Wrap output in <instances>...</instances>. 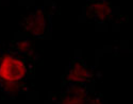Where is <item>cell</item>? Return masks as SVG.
<instances>
[{
    "label": "cell",
    "mask_w": 133,
    "mask_h": 104,
    "mask_svg": "<svg viewBox=\"0 0 133 104\" xmlns=\"http://www.w3.org/2000/svg\"><path fill=\"white\" fill-rule=\"evenodd\" d=\"M27 72L25 64L15 56L5 54L0 61V80L20 81Z\"/></svg>",
    "instance_id": "1"
},
{
    "label": "cell",
    "mask_w": 133,
    "mask_h": 104,
    "mask_svg": "<svg viewBox=\"0 0 133 104\" xmlns=\"http://www.w3.org/2000/svg\"><path fill=\"white\" fill-rule=\"evenodd\" d=\"M23 27L25 31L29 32L34 36H41L46 31L47 20L44 14V11L37 9L35 12L29 14L23 21Z\"/></svg>",
    "instance_id": "2"
},
{
    "label": "cell",
    "mask_w": 133,
    "mask_h": 104,
    "mask_svg": "<svg viewBox=\"0 0 133 104\" xmlns=\"http://www.w3.org/2000/svg\"><path fill=\"white\" fill-rule=\"evenodd\" d=\"M86 16L91 19H98L100 21L105 20L112 13L109 2L101 1V2H94L91 3L86 8Z\"/></svg>",
    "instance_id": "3"
},
{
    "label": "cell",
    "mask_w": 133,
    "mask_h": 104,
    "mask_svg": "<svg viewBox=\"0 0 133 104\" xmlns=\"http://www.w3.org/2000/svg\"><path fill=\"white\" fill-rule=\"evenodd\" d=\"M93 78V72L80 63H75L66 75V80L75 83H84Z\"/></svg>",
    "instance_id": "4"
},
{
    "label": "cell",
    "mask_w": 133,
    "mask_h": 104,
    "mask_svg": "<svg viewBox=\"0 0 133 104\" xmlns=\"http://www.w3.org/2000/svg\"><path fill=\"white\" fill-rule=\"evenodd\" d=\"M85 99H86L85 88L74 85L69 87L61 104H82Z\"/></svg>",
    "instance_id": "5"
},
{
    "label": "cell",
    "mask_w": 133,
    "mask_h": 104,
    "mask_svg": "<svg viewBox=\"0 0 133 104\" xmlns=\"http://www.w3.org/2000/svg\"><path fill=\"white\" fill-rule=\"evenodd\" d=\"M0 86L2 87V89L6 92V94L11 96H16L20 88L21 84L20 81H6V80H0Z\"/></svg>",
    "instance_id": "6"
},
{
    "label": "cell",
    "mask_w": 133,
    "mask_h": 104,
    "mask_svg": "<svg viewBox=\"0 0 133 104\" xmlns=\"http://www.w3.org/2000/svg\"><path fill=\"white\" fill-rule=\"evenodd\" d=\"M17 46V48L21 51V52H24V53H28L30 52L31 50V43L29 40H23V41H18L16 44Z\"/></svg>",
    "instance_id": "7"
},
{
    "label": "cell",
    "mask_w": 133,
    "mask_h": 104,
    "mask_svg": "<svg viewBox=\"0 0 133 104\" xmlns=\"http://www.w3.org/2000/svg\"><path fill=\"white\" fill-rule=\"evenodd\" d=\"M82 104H102V102L98 98H90V99H85Z\"/></svg>",
    "instance_id": "8"
},
{
    "label": "cell",
    "mask_w": 133,
    "mask_h": 104,
    "mask_svg": "<svg viewBox=\"0 0 133 104\" xmlns=\"http://www.w3.org/2000/svg\"><path fill=\"white\" fill-rule=\"evenodd\" d=\"M0 61H1V59H0Z\"/></svg>",
    "instance_id": "9"
}]
</instances>
